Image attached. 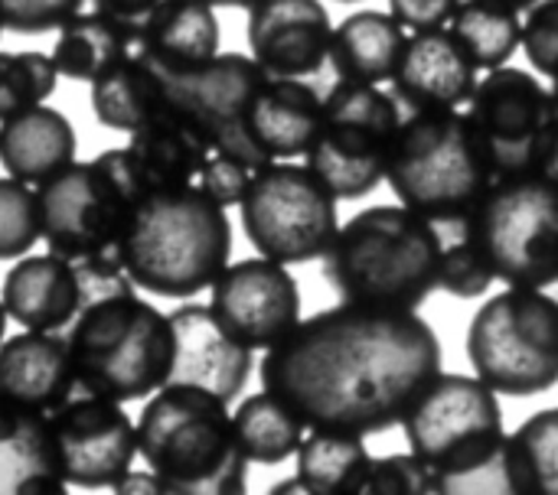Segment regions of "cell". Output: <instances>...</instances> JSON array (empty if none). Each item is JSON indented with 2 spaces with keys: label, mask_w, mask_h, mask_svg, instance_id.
<instances>
[{
  "label": "cell",
  "mask_w": 558,
  "mask_h": 495,
  "mask_svg": "<svg viewBox=\"0 0 558 495\" xmlns=\"http://www.w3.org/2000/svg\"><path fill=\"white\" fill-rule=\"evenodd\" d=\"M441 372V343L415 310L340 304L265 349L262 388L311 431L383 434Z\"/></svg>",
  "instance_id": "1"
},
{
  "label": "cell",
  "mask_w": 558,
  "mask_h": 495,
  "mask_svg": "<svg viewBox=\"0 0 558 495\" xmlns=\"http://www.w3.org/2000/svg\"><path fill=\"white\" fill-rule=\"evenodd\" d=\"M82 281L85 300L65 330L75 388L121 405L163 388L173 366L170 317L141 300L128 274Z\"/></svg>",
  "instance_id": "2"
},
{
  "label": "cell",
  "mask_w": 558,
  "mask_h": 495,
  "mask_svg": "<svg viewBox=\"0 0 558 495\" xmlns=\"http://www.w3.org/2000/svg\"><path fill=\"white\" fill-rule=\"evenodd\" d=\"M409 450L438 495H520L497 392L477 375L438 372L402 418Z\"/></svg>",
  "instance_id": "3"
},
{
  "label": "cell",
  "mask_w": 558,
  "mask_h": 495,
  "mask_svg": "<svg viewBox=\"0 0 558 495\" xmlns=\"http://www.w3.org/2000/svg\"><path fill=\"white\" fill-rule=\"evenodd\" d=\"M438 225L409 206H373L337 228L324 251V281L347 304L418 310L438 290Z\"/></svg>",
  "instance_id": "4"
},
{
  "label": "cell",
  "mask_w": 558,
  "mask_h": 495,
  "mask_svg": "<svg viewBox=\"0 0 558 495\" xmlns=\"http://www.w3.org/2000/svg\"><path fill=\"white\" fill-rule=\"evenodd\" d=\"M144 193L128 147L101 150L85 163L72 160L36 186L49 251L72 261L85 277L124 274V245Z\"/></svg>",
  "instance_id": "5"
},
{
  "label": "cell",
  "mask_w": 558,
  "mask_h": 495,
  "mask_svg": "<svg viewBox=\"0 0 558 495\" xmlns=\"http://www.w3.org/2000/svg\"><path fill=\"white\" fill-rule=\"evenodd\" d=\"M232 255L226 206L196 183L147 189L131 219L124 274L167 300H186L222 274Z\"/></svg>",
  "instance_id": "6"
},
{
  "label": "cell",
  "mask_w": 558,
  "mask_h": 495,
  "mask_svg": "<svg viewBox=\"0 0 558 495\" xmlns=\"http://www.w3.org/2000/svg\"><path fill=\"white\" fill-rule=\"evenodd\" d=\"M137 457L167 495H242L248 486L229 405L203 388L154 392L137 418Z\"/></svg>",
  "instance_id": "7"
},
{
  "label": "cell",
  "mask_w": 558,
  "mask_h": 495,
  "mask_svg": "<svg viewBox=\"0 0 558 495\" xmlns=\"http://www.w3.org/2000/svg\"><path fill=\"white\" fill-rule=\"evenodd\" d=\"M386 183L402 206L435 225H464L497 183L474 117L451 111H409L396 131Z\"/></svg>",
  "instance_id": "8"
},
{
  "label": "cell",
  "mask_w": 558,
  "mask_h": 495,
  "mask_svg": "<svg viewBox=\"0 0 558 495\" xmlns=\"http://www.w3.org/2000/svg\"><path fill=\"white\" fill-rule=\"evenodd\" d=\"M474 375L510 398H533L558 385V300L543 287H507L468 326Z\"/></svg>",
  "instance_id": "9"
},
{
  "label": "cell",
  "mask_w": 558,
  "mask_h": 495,
  "mask_svg": "<svg viewBox=\"0 0 558 495\" xmlns=\"http://www.w3.org/2000/svg\"><path fill=\"white\" fill-rule=\"evenodd\" d=\"M507 287L558 284V183L523 173L497 180L461 225Z\"/></svg>",
  "instance_id": "10"
},
{
  "label": "cell",
  "mask_w": 558,
  "mask_h": 495,
  "mask_svg": "<svg viewBox=\"0 0 558 495\" xmlns=\"http://www.w3.org/2000/svg\"><path fill=\"white\" fill-rule=\"evenodd\" d=\"M402 117L399 98L379 85L337 82L324 95L320 127L304 160L337 199H363L386 180Z\"/></svg>",
  "instance_id": "11"
},
{
  "label": "cell",
  "mask_w": 558,
  "mask_h": 495,
  "mask_svg": "<svg viewBox=\"0 0 558 495\" xmlns=\"http://www.w3.org/2000/svg\"><path fill=\"white\" fill-rule=\"evenodd\" d=\"M242 228L252 248L281 264L324 258L340 222L337 196L304 163L271 160L252 173L239 202Z\"/></svg>",
  "instance_id": "12"
},
{
  "label": "cell",
  "mask_w": 558,
  "mask_h": 495,
  "mask_svg": "<svg viewBox=\"0 0 558 495\" xmlns=\"http://www.w3.org/2000/svg\"><path fill=\"white\" fill-rule=\"evenodd\" d=\"M167 95L206 134L213 153L235 157L252 170L271 163L252 134V108L268 82V72L242 52H219L203 65L163 72L157 69Z\"/></svg>",
  "instance_id": "13"
},
{
  "label": "cell",
  "mask_w": 558,
  "mask_h": 495,
  "mask_svg": "<svg viewBox=\"0 0 558 495\" xmlns=\"http://www.w3.org/2000/svg\"><path fill=\"white\" fill-rule=\"evenodd\" d=\"M484 147L494 163V176H523L536 173L543 147L558 121V101L526 69L500 65L477 78V88L468 101Z\"/></svg>",
  "instance_id": "14"
},
{
  "label": "cell",
  "mask_w": 558,
  "mask_h": 495,
  "mask_svg": "<svg viewBox=\"0 0 558 495\" xmlns=\"http://www.w3.org/2000/svg\"><path fill=\"white\" fill-rule=\"evenodd\" d=\"M49 431L56 467L75 490H114L137 460V424L121 401L75 392L49 411Z\"/></svg>",
  "instance_id": "15"
},
{
  "label": "cell",
  "mask_w": 558,
  "mask_h": 495,
  "mask_svg": "<svg viewBox=\"0 0 558 495\" xmlns=\"http://www.w3.org/2000/svg\"><path fill=\"white\" fill-rule=\"evenodd\" d=\"M209 290V307L248 349H271L301 323L298 281L288 264L265 255L226 264Z\"/></svg>",
  "instance_id": "16"
},
{
  "label": "cell",
  "mask_w": 558,
  "mask_h": 495,
  "mask_svg": "<svg viewBox=\"0 0 558 495\" xmlns=\"http://www.w3.org/2000/svg\"><path fill=\"white\" fill-rule=\"evenodd\" d=\"M167 317L173 330V366L167 385L203 388L226 405L235 401L252 379L255 349L232 336L206 304H183Z\"/></svg>",
  "instance_id": "17"
},
{
  "label": "cell",
  "mask_w": 558,
  "mask_h": 495,
  "mask_svg": "<svg viewBox=\"0 0 558 495\" xmlns=\"http://www.w3.org/2000/svg\"><path fill=\"white\" fill-rule=\"evenodd\" d=\"M333 23L320 0H255L248 7V52L281 78H307L330 59Z\"/></svg>",
  "instance_id": "18"
},
{
  "label": "cell",
  "mask_w": 558,
  "mask_h": 495,
  "mask_svg": "<svg viewBox=\"0 0 558 495\" xmlns=\"http://www.w3.org/2000/svg\"><path fill=\"white\" fill-rule=\"evenodd\" d=\"M477 72L448 26L415 29L392 75V95L405 111H451L471 101Z\"/></svg>",
  "instance_id": "19"
},
{
  "label": "cell",
  "mask_w": 558,
  "mask_h": 495,
  "mask_svg": "<svg viewBox=\"0 0 558 495\" xmlns=\"http://www.w3.org/2000/svg\"><path fill=\"white\" fill-rule=\"evenodd\" d=\"M3 307L23 330L62 333L82 310V271L59 255H36L16 261L3 277Z\"/></svg>",
  "instance_id": "20"
},
{
  "label": "cell",
  "mask_w": 558,
  "mask_h": 495,
  "mask_svg": "<svg viewBox=\"0 0 558 495\" xmlns=\"http://www.w3.org/2000/svg\"><path fill=\"white\" fill-rule=\"evenodd\" d=\"M75 369L69 343L59 333L23 330L13 339L0 343V395L33 408L56 411L75 395Z\"/></svg>",
  "instance_id": "21"
},
{
  "label": "cell",
  "mask_w": 558,
  "mask_h": 495,
  "mask_svg": "<svg viewBox=\"0 0 558 495\" xmlns=\"http://www.w3.org/2000/svg\"><path fill=\"white\" fill-rule=\"evenodd\" d=\"M128 150L147 189H170V186L193 183L213 153L199 124L173 101H167L137 131H131Z\"/></svg>",
  "instance_id": "22"
},
{
  "label": "cell",
  "mask_w": 558,
  "mask_h": 495,
  "mask_svg": "<svg viewBox=\"0 0 558 495\" xmlns=\"http://www.w3.org/2000/svg\"><path fill=\"white\" fill-rule=\"evenodd\" d=\"M49 414L0 395V495H62Z\"/></svg>",
  "instance_id": "23"
},
{
  "label": "cell",
  "mask_w": 558,
  "mask_h": 495,
  "mask_svg": "<svg viewBox=\"0 0 558 495\" xmlns=\"http://www.w3.org/2000/svg\"><path fill=\"white\" fill-rule=\"evenodd\" d=\"M134 52L154 69H193L219 55V20L206 0H163L137 29Z\"/></svg>",
  "instance_id": "24"
},
{
  "label": "cell",
  "mask_w": 558,
  "mask_h": 495,
  "mask_svg": "<svg viewBox=\"0 0 558 495\" xmlns=\"http://www.w3.org/2000/svg\"><path fill=\"white\" fill-rule=\"evenodd\" d=\"M78 153V137L69 117L49 104H33L0 121V163L7 176L43 183L69 166Z\"/></svg>",
  "instance_id": "25"
},
{
  "label": "cell",
  "mask_w": 558,
  "mask_h": 495,
  "mask_svg": "<svg viewBox=\"0 0 558 495\" xmlns=\"http://www.w3.org/2000/svg\"><path fill=\"white\" fill-rule=\"evenodd\" d=\"M324 98L304 78L268 75L252 108V134L268 160L304 157L320 127Z\"/></svg>",
  "instance_id": "26"
},
{
  "label": "cell",
  "mask_w": 558,
  "mask_h": 495,
  "mask_svg": "<svg viewBox=\"0 0 558 495\" xmlns=\"http://www.w3.org/2000/svg\"><path fill=\"white\" fill-rule=\"evenodd\" d=\"M405 26L392 13L356 10L340 26H333L330 39V65L340 82H366L383 85L392 82L402 52H405Z\"/></svg>",
  "instance_id": "27"
},
{
  "label": "cell",
  "mask_w": 558,
  "mask_h": 495,
  "mask_svg": "<svg viewBox=\"0 0 558 495\" xmlns=\"http://www.w3.org/2000/svg\"><path fill=\"white\" fill-rule=\"evenodd\" d=\"M170 101L160 72L131 52L92 82V111L108 131H137Z\"/></svg>",
  "instance_id": "28"
},
{
  "label": "cell",
  "mask_w": 558,
  "mask_h": 495,
  "mask_svg": "<svg viewBox=\"0 0 558 495\" xmlns=\"http://www.w3.org/2000/svg\"><path fill=\"white\" fill-rule=\"evenodd\" d=\"M131 52H134V29L101 10H92V13L69 16L59 26L52 62L59 75L72 82H95L101 72H108Z\"/></svg>",
  "instance_id": "29"
},
{
  "label": "cell",
  "mask_w": 558,
  "mask_h": 495,
  "mask_svg": "<svg viewBox=\"0 0 558 495\" xmlns=\"http://www.w3.org/2000/svg\"><path fill=\"white\" fill-rule=\"evenodd\" d=\"M373 470V457L356 434L311 431L298 450V480L311 495L363 493Z\"/></svg>",
  "instance_id": "30"
},
{
  "label": "cell",
  "mask_w": 558,
  "mask_h": 495,
  "mask_svg": "<svg viewBox=\"0 0 558 495\" xmlns=\"http://www.w3.org/2000/svg\"><path fill=\"white\" fill-rule=\"evenodd\" d=\"M232 424H235V437L242 444L245 460L262 463V467H278L298 457L304 444V431H307V424L271 392L248 395L235 408Z\"/></svg>",
  "instance_id": "31"
},
{
  "label": "cell",
  "mask_w": 558,
  "mask_h": 495,
  "mask_svg": "<svg viewBox=\"0 0 558 495\" xmlns=\"http://www.w3.org/2000/svg\"><path fill=\"white\" fill-rule=\"evenodd\" d=\"M448 29L468 49L477 69L490 72L510 62V55L523 46V20L513 10L484 3V0H461Z\"/></svg>",
  "instance_id": "32"
},
{
  "label": "cell",
  "mask_w": 558,
  "mask_h": 495,
  "mask_svg": "<svg viewBox=\"0 0 558 495\" xmlns=\"http://www.w3.org/2000/svg\"><path fill=\"white\" fill-rule=\"evenodd\" d=\"M520 495H558V408H543L510 434Z\"/></svg>",
  "instance_id": "33"
},
{
  "label": "cell",
  "mask_w": 558,
  "mask_h": 495,
  "mask_svg": "<svg viewBox=\"0 0 558 495\" xmlns=\"http://www.w3.org/2000/svg\"><path fill=\"white\" fill-rule=\"evenodd\" d=\"M59 82V69L46 52H0V121L43 104Z\"/></svg>",
  "instance_id": "34"
},
{
  "label": "cell",
  "mask_w": 558,
  "mask_h": 495,
  "mask_svg": "<svg viewBox=\"0 0 558 495\" xmlns=\"http://www.w3.org/2000/svg\"><path fill=\"white\" fill-rule=\"evenodd\" d=\"M43 238L39 196L29 183L3 176L0 180V261H20Z\"/></svg>",
  "instance_id": "35"
},
{
  "label": "cell",
  "mask_w": 558,
  "mask_h": 495,
  "mask_svg": "<svg viewBox=\"0 0 558 495\" xmlns=\"http://www.w3.org/2000/svg\"><path fill=\"white\" fill-rule=\"evenodd\" d=\"M494 281H497V271H494L490 258L468 235L441 251L438 287L445 294H451L458 300H477V297H484L490 290Z\"/></svg>",
  "instance_id": "36"
},
{
  "label": "cell",
  "mask_w": 558,
  "mask_h": 495,
  "mask_svg": "<svg viewBox=\"0 0 558 495\" xmlns=\"http://www.w3.org/2000/svg\"><path fill=\"white\" fill-rule=\"evenodd\" d=\"M363 493L376 495H438L435 473L409 450V454H389L373 460L369 480Z\"/></svg>",
  "instance_id": "37"
},
{
  "label": "cell",
  "mask_w": 558,
  "mask_h": 495,
  "mask_svg": "<svg viewBox=\"0 0 558 495\" xmlns=\"http://www.w3.org/2000/svg\"><path fill=\"white\" fill-rule=\"evenodd\" d=\"M523 52L533 72L558 78V0H539L523 20Z\"/></svg>",
  "instance_id": "38"
},
{
  "label": "cell",
  "mask_w": 558,
  "mask_h": 495,
  "mask_svg": "<svg viewBox=\"0 0 558 495\" xmlns=\"http://www.w3.org/2000/svg\"><path fill=\"white\" fill-rule=\"evenodd\" d=\"M85 0H0L3 29L13 33H49L82 10Z\"/></svg>",
  "instance_id": "39"
},
{
  "label": "cell",
  "mask_w": 558,
  "mask_h": 495,
  "mask_svg": "<svg viewBox=\"0 0 558 495\" xmlns=\"http://www.w3.org/2000/svg\"><path fill=\"white\" fill-rule=\"evenodd\" d=\"M252 166L248 163H242V160H235V157H226V153H209V160L203 163V170H199V189L206 193V196H213L219 206H239L242 202V196H245V189H248V183H252Z\"/></svg>",
  "instance_id": "40"
},
{
  "label": "cell",
  "mask_w": 558,
  "mask_h": 495,
  "mask_svg": "<svg viewBox=\"0 0 558 495\" xmlns=\"http://www.w3.org/2000/svg\"><path fill=\"white\" fill-rule=\"evenodd\" d=\"M458 7H461V0H389V13L412 33L448 26V20L454 16Z\"/></svg>",
  "instance_id": "41"
},
{
  "label": "cell",
  "mask_w": 558,
  "mask_h": 495,
  "mask_svg": "<svg viewBox=\"0 0 558 495\" xmlns=\"http://www.w3.org/2000/svg\"><path fill=\"white\" fill-rule=\"evenodd\" d=\"M92 3H95V10H101V13L121 20V23L131 26V29H137L163 0H92Z\"/></svg>",
  "instance_id": "42"
},
{
  "label": "cell",
  "mask_w": 558,
  "mask_h": 495,
  "mask_svg": "<svg viewBox=\"0 0 558 495\" xmlns=\"http://www.w3.org/2000/svg\"><path fill=\"white\" fill-rule=\"evenodd\" d=\"M114 493L118 495H167V490H163V483L147 470V473H128L118 486H114Z\"/></svg>",
  "instance_id": "43"
},
{
  "label": "cell",
  "mask_w": 558,
  "mask_h": 495,
  "mask_svg": "<svg viewBox=\"0 0 558 495\" xmlns=\"http://www.w3.org/2000/svg\"><path fill=\"white\" fill-rule=\"evenodd\" d=\"M536 173L546 176V180H553V183H558V121L556 127H553V134H549V140H546V147H543V157H539Z\"/></svg>",
  "instance_id": "44"
},
{
  "label": "cell",
  "mask_w": 558,
  "mask_h": 495,
  "mask_svg": "<svg viewBox=\"0 0 558 495\" xmlns=\"http://www.w3.org/2000/svg\"><path fill=\"white\" fill-rule=\"evenodd\" d=\"M281 493H301V495H311V493H307V486H304V483H301V480H298V473H294V477H291V480H284V483H275V486H271V495H281Z\"/></svg>",
  "instance_id": "45"
},
{
  "label": "cell",
  "mask_w": 558,
  "mask_h": 495,
  "mask_svg": "<svg viewBox=\"0 0 558 495\" xmlns=\"http://www.w3.org/2000/svg\"><path fill=\"white\" fill-rule=\"evenodd\" d=\"M484 3H494V7L513 10V13H526V10H530V7H536L539 0H484Z\"/></svg>",
  "instance_id": "46"
},
{
  "label": "cell",
  "mask_w": 558,
  "mask_h": 495,
  "mask_svg": "<svg viewBox=\"0 0 558 495\" xmlns=\"http://www.w3.org/2000/svg\"><path fill=\"white\" fill-rule=\"evenodd\" d=\"M206 3H213V7H252L255 0H206Z\"/></svg>",
  "instance_id": "47"
},
{
  "label": "cell",
  "mask_w": 558,
  "mask_h": 495,
  "mask_svg": "<svg viewBox=\"0 0 558 495\" xmlns=\"http://www.w3.org/2000/svg\"><path fill=\"white\" fill-rule=\"evenodd\" d=\"M7 320H10V313H7L3 297H0V343H3V336H7Z\"/></svg>",
  "instance_id": "48"
},
{
  "label": "cell",
  "mask_w": 558,
  "mask_h": 495,
  "mask_svg": "<svg viewBox=\"0 0 558 495\" xmlns=\"http://www.w3.org/2000/svg\"><path fill=\"white\" fill-rule=\"evenodd\" d=\"M553 95H556V101H558V78L553 82Z\"/></svg>",
  "instance_id": "49"
},
{
  "label": "cell",
  "mask_w": 558,
  "mask_h": 495,
  "mask_svg": "<svg viewBox=\"0 0 558 495\" xmlns=\"http://www.w3.org/2000/svg\"><path fill=\"white\" fill-rule=\"evenodd\" d=\"M340 3H353V0H340Z\"/></svg>",
  "instance_id": "50"
},
{
  "label": "cell",
  "mask_w": 558,
  "mask_h": 495,
  "mask_svg": "<svg viewBox=\"0 0 558 495\" xmlns=\"http://www.w3.org/2000/svg\"><path fill=\"white\" fill-rule=\"evenodd\" d=\"M0 33H3V20H0Z\"/></svg>",
  "instance_id": "51"
}]
</instances>
